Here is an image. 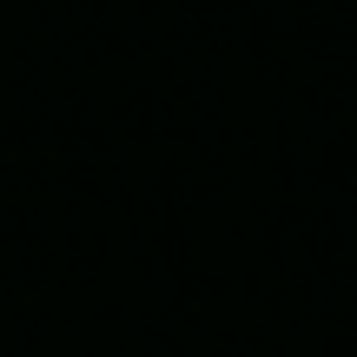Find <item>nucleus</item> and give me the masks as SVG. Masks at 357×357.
Here are the masks:
<instances>
[]
</instances>
